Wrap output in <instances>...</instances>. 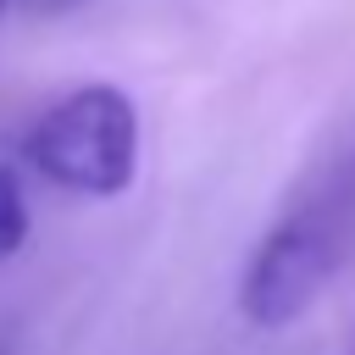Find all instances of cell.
Here are the masks:
<instances>
[{
	"label": "cell",
	"instance_id": "6da1fadb",
	"mask_svg": "<svg viewBox=\"0 0 355 355\" xmlns=\"http://www.w3.org/2000/svg\"><path fill=\"white\" fill-rule=\"evenodd\" d=\"M349 239H355V172H344L327 194L300 200L261 233V244L239 277L244 322L266 327V333L300 322L316 305V294L327 288V277L344 266Z\"/></svg>",
	"mask_w": 355,
	"mask_h": 355
},
{
	"label": "cell",
	"instance_id": "7a4b0ae2",
	"mask_svg": "<svg viewBox=\"0 0 355 355\" xmlns=\"http://www.w3.org/2000/svg\"><path fill=\"white\" fill-rule=\"evenodd\" d=\"M22 161L67 194L111 200L139 172V105L116 83H83L28 128Z\"/></svg>",
	"mask_w": 355,
	"mask_h": 355
},
{
	"label": "cell",
	"instance_id": "3957f363",
	"mask_svg": "<svg viewBox=\"0 0 355 355\" xmlns=\"http://www.w3.org/2000/svg\"><path fill=\"white\" fill-rule=\"evenodd\" d=\"M28 244V200L11 166H0V261H11Z\"/></svg>",
	"mask_w": 355,
	"mask_h": 355
},
{
	"label": "cell",
	"instance_id": "277c9868",
	"mask_svg": "<svg viewBox=\"0 0 355 355\" xmlns=\"http://www.w3.org/2000/svg\"><path fill=\"white\" fill-rule=\"evenodd\" d=\"M44 6H61V0H44ZM67 6H72V0H67Z\"/></svg>",
	"mask_w": 355,
	"mask_h": 355
},
{
	"label": "cell",
	"instance_id": "5b68a950",
	"mask_svg": "<svg viewBox=\"0 0 355 355\" xmlns=\"http://www.w3.org/2000/svg\"><path fill=\"white\" fill-rule=\"evenodd\" d=\"M6 6H11V0H0V11H6Z\"/></svg>",
	"mask_w": 355,
	"mask_h": 355
},
{
	"label": "cell",
	"instance_id": "8992f818",
	"mask_svg": "<svg viewBox=\"0 0 355 355\" xmlns=\"http://www.w3.org/2000/svg\"><path fill=\"white\" fill-rule=\"evenodd\" d=\"M0 355H6V349H0Z\"/></svg>",
	"mask_w": 355,
	"mask_h": 355
}]
</instances>
